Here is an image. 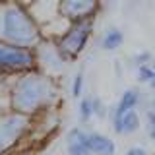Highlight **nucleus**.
<instances>
[{
	"label": "nucleus",
	"instance_id": "7",
	"mask_svg": "<svg viewBox=\"0 0 155 155\" xmlns=\"http://www.w3.org/2000/svg\"><path fill=\"white\" fill-rule=\"evenodd\" d=\"M101 10H103L101 0H60L58 16L68 23H74L84 19H95Z\"/></svg>",
	"mask_w": 155,
	"mask_h": 155
},
{
	"label": "nucleus",
	"instance_id": "11",
	"mask_svg": "<svg viewBox=\"0 0 155 155\" xmlns=\"http://www.w3.org/2000/svg\"><path fill=\"white\" fill-rule=\"evenodd\" d=\"M124 45V31L120 27H107L99 37V48H103L107 52H114Z\"/></svg>",
	"mask_w": 155,
	"mask_h": 155
},
{
	"label": "nucleus",
	"instance_id": "17",
	"mask_svg": "<svg viewBox=\"0 0 155 155\" xmlns=\"http://www.w3.org/2000/svg\"><path fill=\"white\" fill-rule=\"evenodd\" d=\"M91 99H93V114L97 118H101V120L107 118V116L110 114V107L107 105L101 97H91Z\"/></svg>",
	"mask_w": 155,
	"mask_h": 155
},
{
	"label": "nucleus",
	"instance_id": "1",
	"mask_svg": "<svg viewBox=\"0 0 155 155\" xmlns=\"http://www.w3.org/2000/svg\"><path fill=\"white\" fill-rule=\"evenodd\" d=\"M8 109L27 114L31 118L51 113L60 101L58 78H52L41 70L16 76L8 80Z\"/></svg>",
	"mask_w": 155,
	"mask_h": 155
},
{
	"label": "nucleus",
	"instance_id": "14",
	"mask_svg": "<svg viewBox=\"0 0 155 155\" xmlns=\"http://www.w3.org/2000/svg\"><path fill=\"white\" fill-rule=\"evenodd\" d=\"M153 62H155V60H153ZM153 62L136 68V80H138V84L151 87L153 80H155V66H153Z\"/></svg>",
	"mask_w": 155,
	"mask_h": 155
},
{
	"label": "nucleus",
	"instance_id": "3",
	"mask_svg": "<svg viewBox=\"0 0 155 155\" xmlns=\"http://www.w3.org/2000/svg\"><path fill=\"white\" fill-rule=\"evenodd\" d=\"M35 118L16 110L0 113V155H12L25 138L33 134Z\"/></svg>",
	"mask_w": 155,
	"mask_h": 155
},
{
	"label": "nucleus",
	"instance_id": "16",
	"mask_svg": "<svg viewBox=\"0 0 155 155\" xmlns=\"http://www.w3.org/2000/svg\"><path fill=\"white\" fill-rule=\"evenodd\" d=\"M143 120H145V130H147V138L155 142V109L147 107L145 109V114H143Z\"/></svg>",
	"mask_w": 155,
	"mask_h": 155
},
{
	"label": "nucleus",
	"instance_id": "9",
	"mask_svg": "<svg viewBox=\"0 0 155 155\" xmlns=\"http://www.w3.org/2000/svg\"><path fill=\"white\" fill-rule=\"evenodd\" d=\"M66 153L68 155H93L89 145V132L80 126L66 132Z\"/></svg>",
	"mask_w": 155,
	"mask_h": 155
},
{
	"label": "nucleus",
	"instance_id": "18",
	"mask_svg": "<svg viewBox=\"0 0 155 155\" xmlns=\"http://www.w3.org/2000/svg\"><path fill=\"white\" fill-rule=\"evenodd\" d=\"M155 58L153 54L149 51H143V52H138V54H134L132 58H130V62L134 64V68H138V66H143V64H149V62H153Z\"/></svg>",
	"mask_w": 155,
	"mask_h": 155
},
{
	"label": "nucleus",
	"instance_id": "4",
	"mask_svg": "<svg viewBox=\"0 0 155 155\" xmlns=\"http://www.w3.org/2000/svg\"><path fill=\"white\" fill-rule=\"evenodd\" d=\"M93 31H95V19L74 21V23H68L64 33L58 39H54V43H56L58 51H60V54L64 56L68 62H74L84 54L85 48L89 47Z\"/></svg>",
	"mask_w": 155,
	"mask_h": 155
},
{
	"label": "nucleus",
	"instance_id": "20",
	"mask_svg": "<svg viewBox=\"0 0 155 155\" xmlns=\"http://www.w3.org/2000/svg\"><path fill=\"white\" fill-rule=\"evenodd\" d=\"M124 155H149L147 149L142 147V145H132V147H128L124 151Z\"/></svg>",
	"mask_w": 155,
	"mask_h": 155
},
{
	"label": "nucleus",
	"instance_id": "2",
	"mask_svg": "<svg viewBox=\"0 0 155 155\" xmlns=\"http://www.w3.org/2000/svg\"><path fill=\"white\" fill-rule=\"evenodd\" d=\"M0 41L35 48L43 41V29L31 10L18 0L0 4Z\"/></svg>",
	"mask_w": 155,
	"mask_h": 155
},
{
	"label": "nucleus",
	"instance_id": "22",
	"mask_svg": "<svg viewBox=\"0 0 155 155\" xmlns=\"http://www.w3.org/2000/svg\"><path fill=\"white\" fill-rule=\"evenodd\" d=\"M18 2H19V4H23V6H27V8H29V6H31L33 2H35V0H18Z\"/></svg>",
	"mask_w": 155,
	"mask_h": 155
},
{
	"label": "nucleus",
	"instance_id": "8",
	"mask_svg": "<svg viewBox=\"0 0 155 155\" xmlns=\"http://www.w3.org/2000/svg\"><path fill=\"white\" fill-rule=\"evenodd\" d=\"M110 124H113L114 134L118 136H132L142 128V114L138 109H130L126 113L110 114Z\"/></svg>",
	"mask_w": 155,
	"mask_h": 155
},
{
	"label": "nucleus",
	"instance_id": "24",
	"mask_svg": "<svg viewBox=\"0 0 155 155\" xmlns=\"http://www.w3.org/2000/svg\"><path fill=\"white\" fill-rule=\"evenodd\" d=\"M0 4H2V0H0Z\"/></svg>",
	"mask_w": 155,
	"mask_h": 155
},
{
	"label": "nucleus",
	"instance_id": "5",
	"mask_svg": "<svg viewBox=\"0 0 155 155\" xmlns=\"http://www.w3.org/2000/svg\"><path fill=\"white\" fill-rule=\"evenodd\" d=\"M37 70L35 48L18 47L12 43L0 41V78L12 80L16 76Z\"/></svg>",
	"mask_w": 155,
	"mask_h": 155
},
{
	"label": "nucleus",
	"instance_id": "21",
	"mask_svg": "<svg viewBox=\"0 0 155 155\" xmlns=\"http://www.w3.org/2000/svg\"><path fill=\"white\" fill-rule=\"evenodd\" d=\"M101 6H103V10H113L118 6V0H101Z\"/></svg>",
	"mask_w": 155,
	"mask_h": 155
},
{
	"label": "nucleus",
	"instance_id": "6",
	"mask_svg": "<svg viewBox=\"0 0 155 155\" xmlns=\"http://www.w3.org/2000/svg\"><path fill=\"white\" fill-rule=\"evenodd\" d=\"M35 54H37V70L45 72V74L52 76V78H58L66 70V66L70 64V62L60 54L54 39L43 37V41L35 47Z\"/></svg>",
	"mask_w": 155,
	"mask_h": 155
},
{
	"label": "nucleus",
	"instance_id": "12",
	"mask_svg": "<svg viewBox=\"0 0 155 155\" xmlns=\"http://www.w3.org/2000/svg\"><path fill=\"white\" fill-rule=\"evenodd\" d=\"M89 145L93 155H116V143L107 134L89 132Z\"/></svg>",
	"mask_w": 155,
	"mask_h": 155
},
{
	"label": "nucleus",
	"instance_id": "23",
	"mask_svg": "<svg viewBox=\"0 0 155 155\" xmlns=\"http://www.w3.org/2000/svg\"><path fill=\"white\" fill-rule=\"evenodd\" d=\"M41 155H54V153H41Z\"/></svg>",
	"mask_w": 155,
	"mask_h": 155
},
{
	"label": "nucleus",
	"instance_id": "15",
	"mask_svg": "<svg viewBox=\"0 0 155 155\" xmlns=\"http://www.w3.org/2000/svg\"><path fill=\"white\" fill-rule=\"evenodd\" d=\"M84 84H85V74L84 72H76L74 78H72V85H70V95L74 97V99H80V97H84Z\"/></svg>",
	"mask_w": 155,
	"mask_h": 155
},
{
	"label": "nucleus",
	"instance_id": "19",
	"mask_svg": "<svg viewBox=\"0 0 155 155\" xmlns=\"http://www.w3.org/2000/svg\"><path fill=\"white\" fill-rule=\"evenodd\" d=\"M8 80L4 81V84H0V113H4V110H8Z\"/></svg>",
	"mask_w": 155,
	"mask_h": 155
},
{
	"label": "nucleus",
	"instance_id": "10",
	"mask_svg": "<svg viewBox=\"0 0 155 155\" xmlns=\"http://www.w3.org/2000/svg\"><path fill=\"white\" fill-rule=\"evenodd\" d=\"M142 103V91L140 87H126L120 95L118 103L114 107H110V114H118V113H126L130 109H138V105Z\"/></svg>",
	"mask_w": 155,
	"mask_h": 155
},
{
	"label": "nucleus",
	"instance_id": "13",
	"mask_svg": "<svg viewBox=\"0 0 155 155\" xmlns=\"http://www.w3.org/2000/svg\"><path fill=\"white\" fill-rule=\"evenodd\" d=\"M78 116L84 124H87L93 118V99L91 97H80L78 99Z\"/></svg>",
	"mask_w": 155,
	"mask_h": 155
}]
</instances>
